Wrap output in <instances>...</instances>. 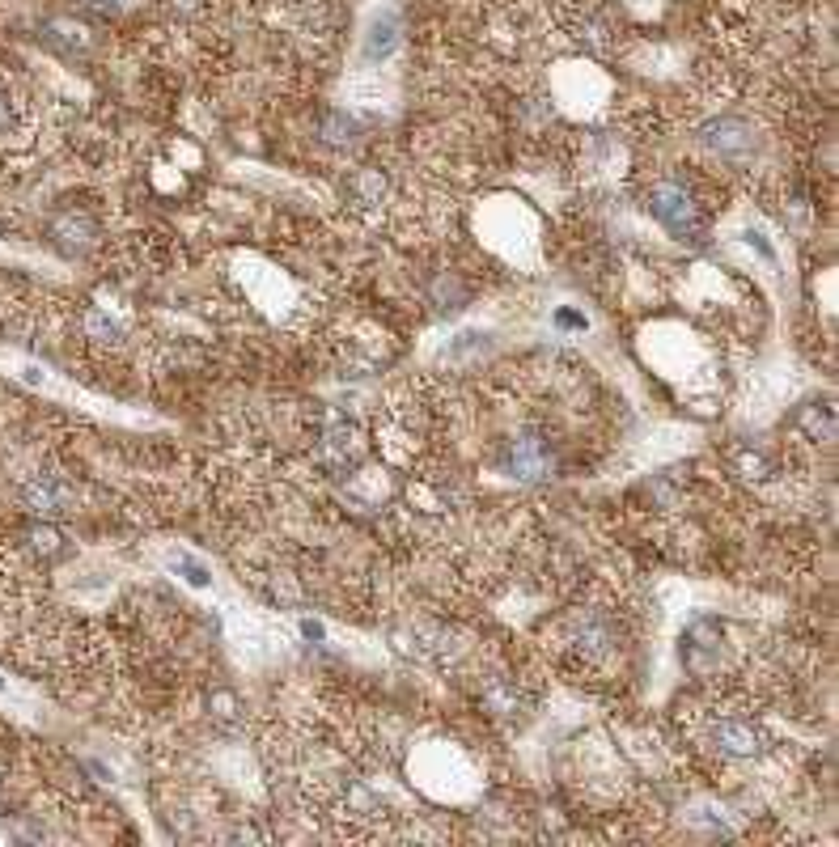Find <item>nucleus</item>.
Wrapping results in <instances>:
<instances>
[{"label": "nucleus", "mask_w": 839, "mask_h": 847, "mask_svg": "<svg viewBox=\"0 0 839 847\" xmlns=\"http://www.w3.org/2000/svg\"><path fill=\"white\" fill-rule=\"evenodd\" d=\"M649 212L674 233V238H683V242L704 238V212H700V204H695V195L683 183H674V178H666V183H657L649 191Z\"/></svg>", "instance_id": "1"}, {"label": "nucleus", "mask_w": 839, "mask_h": 847, "mask_svg": "<svg viewBox=\"0 0 839 847\" xmlns=\"http://www.w3.org/2000/svg\"><path fill=\"white\" fill-rule=\"evenodd\" d=\"M403 43V13L399 5H378L365 17V34H361V60L382 68L395 60V51Z\"/></svg>", "instance_id": "2"}, {"label": "nucleus", "mask_w": 839, "mask_h": 847, "mask_svg": "<svg viewBox=\"0 0 839 847\" xmlns=\"http://www.w3.org/2000/svg\"><path fill=\"white\" fill-rule=\"evenodd\" d=\"M162 568L174 576V581H183L187 589H195V593H217V568H212L200 551L166 547L162 551Z\"/></svg>", "instance_id": "3"}, {"label": "nucleus", "mask_w": 839, "mask_h": 847, "mask_svg": "<svg viewBox=\"0 0 839 847\" xmlns=\"http://www.w3.org/2000/svg\"><path fill=\"white\" fill-rule=\"evenodd\" d=\"M492 348H496V335L488 327H462L454 335H445L437 356L445 360V365H471V360H484Z\"/></svg>", "instance_id": "4"}, {"label": "nucleus", "mask_w": 839, "mask_h": 847, "mask_svg": "<svg viewBox=\"0 0 839 847\" xmlns=\"http://www.w3.org/2000/svg\"><path fill=\"white\" fill-rule=\"evenodd\" d=\"M734 242L751 255L767 276H780L784 272V259H780V242L772 238V229H767L763 221H746L738 233H734Z\"/></svg>", "instance_id": "5"}, {"label": "nucleus", "mask_w": 839, "mask_h": 847, "mask_svg": "<svg viewBox=\"0 0 839 847\" xmlns=\"http://www.w3.org/2000/svg\"><path fill=\"white\" fill-rule=\"evenodd\" d=\"M505 466H509L513 479H543V475H551L556 458H551V449H547L539 437H522V441L509 445Z\"/></svg>", "instance_id": "6"}, {"label": "nucleus", "mask_w": 839, "mask_h": 847, "mask_svg": "<svg viewBox=\"0 0 839 847\" xmlns=\"http://www.w3.org/2000/svg\"><path fill=\"white\" fill-rule=\"evenodd\" d=\"M708 742L717 754H729V759H751L759 750V733L746 720H717V725H708Z\"/></svg>", "instance_id": "7"}, {"label": "nucleus", "mask_w": 839, "mask_h": 847, "mask_svg": "<svg viewBox=\"0 0 839 847\" xmlns=\"http://www.w3.org/2000/svg\"><path fill=\"white\" fill-rule=\"evenodd\" d=\"M26 504H30V513H39V517H60L64 513V504H68V483L60 475H39V479H30L26 483Z\"/></svg>", "instance_id": "8"}, {"label": "nucleus", "mask_w": 839, "mask_h": 847, "mask_svg": "<svg viewBox=\"0 0 839 847\" xmlns=\"http://www.w3.org/2000/svg\"><path fill=\"white\" fill-rule=\"evenodd\" d=\"M365 454V441H361V432H356L348 420H339L327 437H323V458L331 466H339V471H348V466H356Z\"/></svg>", "instance_id": "9"}, {"label": "nucleus", "mask_w": 839, "mask_h": 847, "mask_svg": "<svg viewBox=\"0 0 839 847\" xmlns=\"http://www.w3.org/2000/svg\"><path fill=\"white\" fill-rule=\"evenodd\" d=\"M551 327H556L560 335H568V339H577V335H585L594 322H589V314H585V305H573V301H560V305H551Z\"/></svg>", "instance_id": "10"}, {"label": "nucleus", "mask_w": 839, "mask_h": 847, "mask_svg": "<svg viewBox=\"0 0 839 847\" xmlns=\"http://www.w3.org/2000/svg\"><path fill=\"white\" fill-rule=\"evenodd\" d=\"M85 331H89V339H102V344H119V339H123V327L111 314H102V310L85 314Z\"/></svg>", "instance_id": "11"}, {"label": "nucleus", "mask_w": 839, "mask_h": 847, "mask_svg": "<svg viewBox=\"0 0 839 847\" xmlns=\"http://www.w3.org/2000/svg\"><path fill=\"white\" fill-rule=\"evenodd\" d=\"M13 123H17V115H13V102H9L5 94H0V136H5V132H13Z\"/></svg>", "instance_id": "12"}]
</instances>
